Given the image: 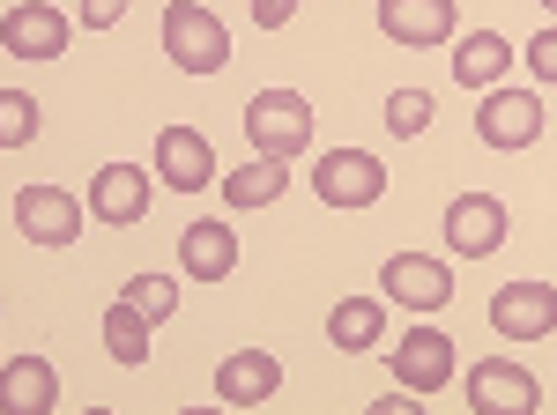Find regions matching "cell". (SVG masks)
Listing matches in <instances>:
<instances>
[{"label":"cell","mask_w":557,"mask_h":415,"mask_svg":"<svg viewBox=\"0 0 557 415\" xmlns=\"http://www.w3.org/2000/svg\"><path fill=\"white\" fill-rule=\"evenodd\" d=\"M491 327H498V341H543V334H557V290L550 282H506L491 297Z\"/></svg>","instance_id":"obj_9"},{"label":"cell","mask_w":557,"mask_h":415,"mask_svg":"<svg viewBox=\"0 0 557 415\" xmlns=\"http://www.w3.org/2000/svg\"><path fill=\"white\" fill-rule=\"evenodd\" d=\"M275 386H283V364L268 349H238V356L215 364V401L223 408H260V401H275Z\"/></svg>","instance_id":"obj_14"},{"label":"cell","mask_w":557,"mask_h":415,"mask_svg":"<svg viewBox=\"0 0 557 415\" xmlns=\"http://www.w3.org/2000/svg\"><path fill=\"white\" fill-rule=\"evenodd\" d=\"M67 15L52 8V0H23V8H8V23H0V45H8V60H60L67 52Z\"/></svg>","instance_id":"obj_10"},{"label":"cell","mask_w":557,"mask_h":415,"mask_svg":"<svg viewBox=\"0 0 557 415\" xmlns=\"http://www.w3.org/2000/svg\"><path fill=\"white\" fill-rule=\"evenodd\" d=\"M246 141H253V156H305L312 149V104H305L298 89H260L253 104H246Z\"/></svg>","instance_id":"obj_2"},{"label":"cell","mask_w":557,"mask_h":415,"mask_svg":"<svg viewBox=\"0 0 557 415\" xmlns=\"http://www.w3.org/2000/svg\"><path fill=\"white\" fill-rule=\"evenodd\" d=\"M528 67H535L543 83H557V23L543 30V38H528Z\"/></svg>","instance_id":"obj_25"},{"label":"cell","mask_w":557,"mask_h":415,"mask_svg":"<svg viewBox=\"0 0 557 415\" xmlns=\"http://www.w3.org/2000/svg\"><path fill=\"white\" fill-rule=\"evenodd\" d=\"M0 393H8V408H23V415H52L60 378H52V364H45V356H15V364L0 372Z\"/></svg>","instance_id":"obj_19"},{"label":"cell","mask_w":557,"mask_h":415,"mask_svg":"<svg viewBox=\"0 0 557 415\" xmlns=\"http://www.w3.org/2000/svg\"><path fill=\"white\" fill-rule=\"evenodd\" d=\"M157 178L172 186V193H201V186H215L223 171H215V149L201 126H164L157 134Z\"/></svg>","instance_id":"obj_8"},{"label":"cell","mask_w":557,"mask_h":415,"mask_svg":"<svg viewBox=\"0 0 557 415\" xmlns=\"http://www.w3.org/2000/svg\"><path fill=\"white\" fill-rule=\"evenodd\" d=\"M506 67H513L506 30H469V38L454 45V83H461V89H498V83H506Z\"/></svg>","instance_id":"obj_17"},{"label":"cell","mask_w":557,"mask_h":415,"mask_svg":"<svg viewBox=\"0 0 557 415\" xmlns=\"http://www.w3.org/2000/svg\"><path fill=\"white\" fill-rule=\"evenodd\" d=\"M283 186H290L283 156H253V164H238L231 178H223V201H231V208H268Z\"/></svg>","instance_id":"obj_21"},{"label":"cell","mask_w":557,"mask_h":415,"mask_svg":"<svg viewBox=\"0 0 557 415\" xmlns=\"http://www.w3.org/2000/svg\"><path fill=\"white\" fill-rule=\"evenodd\" d=\"M178 267H186L194 282L238 275V230H231V223H186V230H178Z\"/></svg>","instance_id":"obj_16"},{"label":"cell","mask_w":557,"mask_h":415,"mask_svg":"<svg viewBox=\"0 0 557 415\" xmlns=\"http://www.w3.org/2000/svg\"><path fill=\"white\" fill-rule=\"evenodd\" d=\"M386 364H394V378H401L409 393H438V386L454 378V341H446L438 327H409L401 341H394Z\"/></svg>","instance_id":"obj_13"},{"label":"cell","mask_w":557,"mask_h":415,"mask_svg":"<svg viewBox=\"0 0 557 415\" xmlns=\"http://www.w3.org/2000/svg\"><path fill=\"white\" fill-rule=\"evenodd\" d=\"M431 120H438V104H431L424 89H394V97H386V134H401V141H417V134H424Z\"/></svg>","instance_id":"obj_22"},{"label":"cell","mask_w":557,"mask_h":415,"mask_svg":"<svg viewBox=\"0 0 557 415\" xmlns=\"http://www.w3.org/2000/svg\"><path fill=\"white\" fill-rule=\"evenodd\" d=\"M149 201H157V186L141 178V164H104L97 178H89V215H97V223H112V230L141 223Z\"/></svg>","instance_id":"obj_12"},{"label":"cell","mask_w":557,"mask_h":415,"mask_svg":"<svg viewBox=\"0 0 557 415\" xmlns=\"http://www.w3.org/2000/svg\"><path fill=\"white\" fill-rule=\"evenodd\" d=\"M475 134H483V149H528V141H543V97H528V89H483Z\"/></svg>","instance_id":"obj_6"},{"label":"cell","mask_w":557,"mask_h":415,"mask_svg":"<svg viewBox=\"0 0 557 415\" xmlns=\"http://www.w3.org/2000/svg\"><path fill=\"white\" fill-rule=\"evenodd\" d=\"M469 408L475 415H535L543 408V386H535V372L513 364V356H483L469 372Z\"/></svg>","instance_id":"obj_4"},{"label":"cell","mask_w":557,"mask_h":415,"mask_svg":"<svg viewBox=\"0 0 557 415\" xmlns=\"http://www.w3.org/2000/svg\"><path fill=\"white\" fill-rule=\"evenodd\" d=\"M15 230L30 246H75L83 238V201L67 186H23L15 193Z\"/></svg>","instance_id":"obj_7"},{"label":"cell","mask_w":557,"mask_h":415,"mask_svg":"<svg viewBox=\"0 0 557 415\" xmlns=\"http://www.w3.org/2000/svg\"><path fill=\"white\" fill-rule=\"evenodd\" d=\"M506 201L498 193H461V201L446 208V246L461 252V260H483V252H498L506 246Z\"/></svg>","instance_id":"obj_11"},{"label":"cell","mask_w":557,"mask_h":415,"mask_svg":"<svg viewBox=\"0 0 557 415\" xmlns=\"http://www.w3.org/2000/svg\"><path fill=\"white\" fill-rule=\"evenodd\" d=\"M164 60L186 75H223L231 67V30L215 23L201 0H172L164 8Z\"/></svg>","instance_id":"obj_1"},{"label":"cell","mask_w":557,"mask_h":415,"mask_svg":"<svg viewBox=\"0 0 557 415\" xmlns=\"http://www.w3.org/2000/svg\"><path fill=\"white\" fill-rule=\"evenodd\" d=\"M127 297L149 312V319H172V312H178V282H172V275H134Z\"/></svg>","instance_id":"obj_24"},{"label":"cell","mask_w":557,"mask_h":415,"mask_svg":"<svg viewBox=\"0 0 557 415\" xmlns=\"http://www.w3.org/2000/svg\"><path fill=\"white\" fill-rule=\"evenodd\" d=\"M30 134H38V104H30L23 89H8V97H0V141H8V149H23Z\"/></svg>","instance_id":"obj_23"},{"label":"cell","mask_w":557,"mask_h":415,"mask_svg":"<svg viewBox=\"0 0 557 415\" xmlns=\"http://www.w3.org/2000/svg\"><path fill=\"white\" fill-rule=\"evenodd\" d=\"M312 193L327 208H380L386 193V164L372 149H327L320 164H312Z\"/></svg>","instance_id":"obj_3"},{"label":"cell","mask_w":557,"mask_h":415,"mask_svg":"<svg viewBox=\"0 0 557 415\" xmlns=\"http://www.w3.org/2000/svg\"><path fill=\"white\" fill-rule=\"evenodd\" d=\"M149 327H157V319H149L134 297H120V304L104 312V356H112V364H149Z\"/></svg>","instance_id":"obj_20"},{"label":"cell","mask_w":557,"mask_h":415,"mask_svg":"<svg viewBox=\"0 0 557 415\" xmlns=\"http://www.w3.org/2000/svg\"><path fill=\"white\" fill-rule=\"evenodd\" d=\"M290 15H298V0H253V23H260V30H283Z\"/></svg>","instance_id":"obj_27"},{"label":"cell","mask_w":557,"mask_h":415,"mask_svg":"<svg viewBox=\"0 0 557 415\" xmlns=\"http://www.w3.org/2000/svg\"><path fill=\"white\" fill-rule=\"evenodd\" d=\"M535 8H550V15H557V0H535Z\"/></svg>","instance_id":"obj_28"},{"label":"cell","mask_w":557,"mask_h":415,"mask_svg":"<svg viewBox=\"0 0 557 415\" xmlns=\"http://www.w3.org/2000/svg\"><path fill=\"white\" fill-rule=\"evenodd\" d=\"M380 334H386V297H343V304L327 312V341H335L343 356L380 349Z\"/></svg>","instance_id":"obj_18"},{"label":"cell","mask_w":557,"mask_h":415,"mask_svg":"<svg viewBox=\"0 0 557 415\" xmlns=\"http://www.w3.org/2000/svg\"><path fill=\"white\" fill-rule=\"evenodd\" d=\"M380 297L386 304H409V312H446L454 304V275L431 252H394L380 267Z\"/></svg>","instance_id":"obj_5"},{"label":"cell","mask_w":557,"mask_h":415,"mask_svg":"<svg viewBox=\"0 0 557 415\" xmlns=\"http://www.w3.org/2000/svg\"><path fill=\"white\" fill-rule=\"evenodd\" d=\"M127 15V0H83V30H112Z\"/></svg>","instance_id":"obj_26"},{"label":"cell","mask_w":557,"mask_h":415,"mask_svg":"<svg viewBox=\"0 0 557 415\" xmlns=\"http://www.w3.org/2000/svg\"><path fill=\"white\" fill-rule=\"evenodd\" d=\"M461 23L454 0H380V38L394 45H446Z\"/></svg>","instance_id":"obj_15"}]
</instances>
